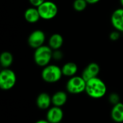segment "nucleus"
<instances>
[{
    "label": "nucleus",
    "instance_id": "obj_21",
    "mask_svg": "<svg viewBox=\"0 0 123 123\" xmlns=\"http://www.w3.org/2000/svg\"><path fill=\"white\" fill-rule=\"evenodd\" d=\"M62 56H63V54H62V53L59 50H56L53 51V58H55L56 60H60L62 58Z\"/></svg>",
    "mask_w": 123,
    "mask_h": 123
},
{
    "label": "nucleus",
    "instance_id": "obj_17",
    "mask_svg": "<svg viewBox=\"0 0 123 123\" xmlns=\"http://www.w3.org/2000/svg\"><path fill=\"white\" fill-rule=\"evenodd\" d=\"M1 66L4 68H8L13 63V55L9 51H4L0 55Z\"/></svg>",
    "mask_w": 123,
    "mask_h": 123
},
{
    "label": "nucleus",
    "instance_id": "obj_14",
    "mask_svg": "<svg viewBox=\"0 0 123 123\" xmlns=\"http://www.w3.org/2000/svg\"><path fill=\"white\" fill-rule=\"evenodd\" d=\"M111 117L112 120L116 123L123 122V104L117 103L116 104L111 112Z\"/></svg>",
    "mask_w": 123,
    "mask_h": 123
},
{
    "label": "nucleus",
    "instance_id": "obj_23",
    "mask_svg": "<svg viewBox=\"0 0 123 123\" xmlns=\"http://www.w3.org/2000/svg\"><path fill=\"white\" fill-rule=\"evenodd\" d=\"M35 123H50L47 120H38V121H37Z\"/></svg>",
    "mask_w": 123,
    "mask_h": 123
},
{
    "label": "nucleus",
    "instance_id": "obj_19",
    "mask_svg": "<svg viewBox=\"0 0 123 123\" xmlns=\"http://www.w3.org/2000/svg\"><path fill=\"white\" fill-rule=\"evenodd\" d=\"M120 32H119V31H117V30H115V31L112 32L110 33V38L112 40H113V41L117 40L120 38Z\"/></svg>",
    "mask_w": 123,
    "mask_h": 123
},
{
    "label": "nucleus",
    "instance_id": "obj_20",
    "mask_svg": "<svg viewBox=\"0 0 123 123\" xmlns=\"http://www.w3.org/2000/svg\"><path fill=\"white\" fill-rule=\"evenodd\" d=\"M46 0H29V2L30 3V4L34 6V7H38L39 6H40L44 1H45Z\"/></svg>",
    "mask_w": 123,
    "mask_h": 123
},
{
    "label": "nucleus",
    "instance_id": "obj_24",
    "mask_svg": "<svg viewBox=\"0 0 123 123\" xmlns=\"http://www.w3.org/2000/svg\"><path fill=\"white\" fill-rule=\"evenodd\" d=\"M120 4H121L122 6L123 7V0H120Z\"/></svg>",
    "mask_w": 123,
    "mask_h": 123
},
{
    "label": "nucleus",
    "instance_id": "obj_22",
    "mask_svg": "<svg viewBox=\"0 0 123 123\" xmlns=\"http://www.w3.org/2000/svg\"><path fill=\"white\" fill-rule=\"evenodd\" d=\"M86 1L88 3V4H95L99 1H100V0H86Z\"/></svg>",
    "mask_w": 123,
    "mask_h": 123
},
{
    "label": "nucleus",
    "instance_id": "obj_18",
    "mask_svg": "<svg viewBox=\"0 0 123 123\" xmlns=\"http://www.w3.org/2000/svg\"><path fill=\"white\" fill-rule=\"evenodd\" d=\"M88 3L86 0H74L73 3V8L76 12H83L87 7Z\"/></svg>",
    "mask_w": 123,
    "mask_h": 123
},
{
    "label": "nucleus",
    "instance_id": "obj_7",
    "mask_svg": "<svg viewBox=\"0 0 123 123\" xmlns=\"http://www.w3.org/2000/svg\"><path fill=\"white\" fill-rule=\"evenodd\" d=\"M45 38V34L43 30H36L30 34L27 38V43L30 48L37 49V48L44 45Z\"/></svg>",
    "mask_w": 123,
    "mask_h": 123
},
{
    "label": "nucleus",
    "instance_id": "obj_9",
    "mask_svg": "<svg viewBox=\"0 0 123 123\" xmlns=\"http://www.w3.org/2000/svg\"><path fill=\"white\" fill-rule=\"evenodd\" d=\"M100 71V68L98 63H90L83 71L81 76L83 79L86 81H88L89 80L97 77Z\"/></svg>",
    "mask_w": 123,
    "mask_h": 123
},
{
    "label": "nucleus",
    "instance_id": "obj_5",
    "mask_svg": "<svg viewBox=\"0 0 123 123\" xmlns=\"http://www.w3.org/2000/svg\"><path fill=\"white\" fill-rule=\"evenodd\" d=\"M17 81L14 72L8 68H4L0 73V88L2 90H9L14 87Z\"/></svg>",
    "mask_w": 123,
    "mask_h": 123
},
{
    "label": "nucleus",
    "instance_id": "obj_3",
    "mask_svg": "<svg viewBox=\"0 0 123 123\" xmlns=\"http://www.w3.org/2000/svg\"><path fill=\"white\" fill-rule=\"evenodd\" d=\"M63 76L61 68L56 65H48L42 71V79L47 83H55L58 81Z\"/></svg>",
    "mask_w": 123,
    "mask_h": 123
},
{
    "label": "nucleus",
    "instance_id": "obj_15",
    "mask_svg": "<svg viewBox=\"0 0 123 123\" xmlns=\"http://www.w3.org/2000/svg\"><path fill=\"white\" fill-rule=\"evenodd\" d=\"M62 73L63 76L72 77L76 75L78 71V66L74 62L66 63L61 68Z\"/></svg>",
    "mask_w": 123,
    "mask_h": 123
},
{
    "label": "nucleus",
    "instance_id": "obj_10",
    "mask_svg": "<svg viewBox=\"0 0 123 123\" xmlns=\"http://www.w3.org/2000/svg\"><path fill=\"white\" fill-rule=\"evenodd\" d=\"M63 112L59 107H53L47 112L46 118L50 123H60L63 120Z\"/></svg>",
    "mask_w": 123,
    "mask_h": 123
},
{
    "label": "nucleus",
    "instance_id": "obj_1",
    "mask_svg": "<svg viewBox=\"0 0 123 123\" xmlns=\"http://www.w3.org/2000/svg\"><path fill=\"white\" fill-rule=\"evenodd\" d=\"M85 92L90 97L99 99L105 95L107 92V86L102 79L95 77L86 81Z\"/></svg>",
    "mask_w": 123,
    "mask_h": 123
},
{
    "label": "nucleus",
    "instance_id": "obj_12",
    "mask_svg": "<svg viewBox=\"0 0 123 123\" xmlns=\"http://www.w3.org/2000/svg\"><path fill=\"white\" fill-rule=\"evenodd\" d=\"M63 37L59 33L53 34L48 40V46L53 50H59L63 45Z\"/></svg>",
    "mask_w": 123,
    "mask_h": 123
},
{
    "label": "nucleus",
    "instance_id": "obj_8",
    "mask_svg": "<svg viewBox=\"0 0 123 123\" xmlns=\"http://www.w3.org/2000/svg\"><path fill=\"white\" fill-rule=\"evenodd\" d=\"M111 23L116 30L123 32V7L118 8L112 12Z\"/></svg>",
    "mask_w": 123,
    "mask_h": 123
},
{
    "label": "nucleus",
    "instance_id": "obj_16",
    "mask_svg": "<svg viewBox=\"0 0 123 123\" xmlns=\"http://www.w3.org/2000/svg\"><path fill=\"white\" fill-rule=\"evenodd\" d=\"M67 101V94L62 91L57 92L52 97V103L55 107H61L64 105Z\"/></svg>",
    "mask_w": 123,
    "mask_h": 123
},
{
    "label": "nucleus",
    "instance_id": "obj_6",
    "mask_svg": "<svg viewBox=\"0 0 123 123\" xmlns=\"http://www.w3.org/2000/svg\"><path fill=\"white\" fill-rule=\"evenodd\" d=\"M86 81L82 76H74L69 79L66 84V89L71 94H80L85 92Z\"/></svg>",
    "mask_w": 123,
    "mask_h": 123
},
{
    "label": "nucleus",
    "instance_id": "obj_13",
    "mask_svg": "<svg viewBox=\"0 0 123 123\" xmlns=\"http://www.w3.org/2000/svg\"><path fill=\"white\" fill-rule=\"evenodd\" d=\"M37 106L41 110H46L49 108L52 103V98L47 93H41L37 98Z\"/></svg>",
    "mask_w": 123,
    "mask_h": 123
},
{
    "label": "nucleus",
    "instance_id": "obj_11",
    "mask_svg": "<svg viewBox=\"0 0 123 123\" xmlns=\"http://www.w3.org/2000/svg\"><path fill=\"white\" fill-rule=\"evenodd\" d=\"M24 17L29 23H36L40 20V19H41L37 8L34 6L30 7L25 10Z\"/></svg>",
    "mask_w": 123,
    "mask_h": 123
},
{
    "label": "nucleus",
    "instance_id": "obj_4",
    "mask_svg": "<svg viewBox=\"0 0 123 123\" xmlns=\"http://www.w3.org/2000/svg\"><path fill=\"white\" fill-rule=\"evenodd\" d=\"M40 18L44 20H50L55 18L58 13V7L57 4L52 1L46 0L40 6L37 7Z\"/></svg>",
    "mask_w": 123,
    "mask_h": 123
},
{
    "label": "nucleus",
    "instance_id": "obj_2",
    "mask_svg": "<svg viewBox=\"0 0 123 123\" xmlns=\"http://www.w3.org/2000/svg\"><path fill=\"white\" fill-rule=\"evenodd\" d=\"M53 50L48 45H43L37 48L34 53L35 63L40 67H45L49 65L53 58Z\"/></svg>",
    "mask_w": 123,
    "mask_h": 123
}]
</instances>
